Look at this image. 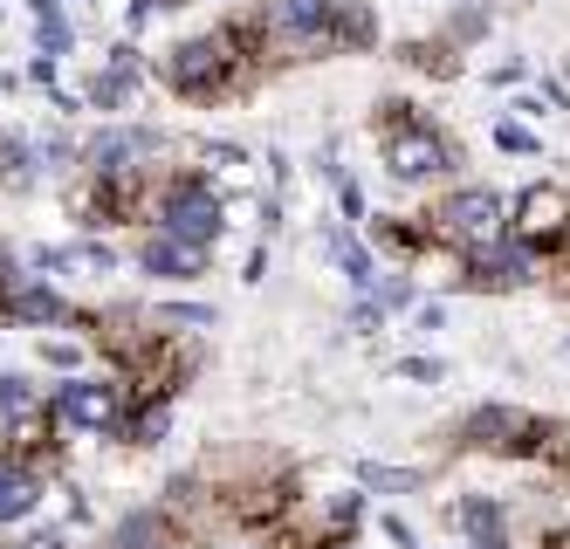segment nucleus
<instances>
[{"label": "nucleus", "mask_w": 570, "mask_h": 549, "mask_svg": "<svg viewBox=\"0 0 570 549\" xmlns=\"http://www.w3.org/2000/svg\"><path fill=\"white\" fill-rule=\"evenodd\" d=\"M151 76L166 82L179 104H234V97H248L255 82L268 76L262 69V28H255V14L240 8V14L214 21L207 35L173 41V49L151 62Z\"/></svg>", "instance_id": "1"}, {"label": "nucleus", "mask_w": 570, "mask_h": 549, "mask_svg": "<svg viewBox=\"0 0 570 549\" xmlns=\"http://www.w3.org/2000/svg\"><path fill=\"white\" fill-rule=\"evenodd\" d=\"M372 131H379V158H385V173H392L399 186H433V179H454L461 151L446 145V131H433V124L420 117V104H405V97H379Z\"/></svg>", "instance_id": "2"}, {"label": "nucleus", "mask_w": 570, "mask_h": 549, "mask_svg": "<svg viewBox=\"0 0 570 549\" xmlns=\"http://www.w3.org/2000/svg\"><path fill=\"white\" fill-rule=\"evenodd\" d=\"M248 14L262 28V69L337 56V0H248Z\"/></svg>", "instance_id": "3"}, {"label": "nucleus", "mask_w": 570, "mask_h": 549, "mask_svg": "<svg viewBox=\"0 0 570 549\" xmlns=\"http://www.w3.org/2000/svg\"><path fill=\"white\" fill-rule=\"evenodd\" d=\"M151 227L173 234V241H193V247H220L227 234V199L193 173V165H173L151 193Z\"/></svg>", "instance_id": "4"}, {"label": "nucleus", "mask_w": 570, "mask_h": 549, "mask_svg": "<svg viewBox=\"0 0 570 549\" xmlns=\"http://www.w3.org/2000/svg\"><path fill=\"white\" fill-rule=\"evenodd\" d=\"M49 412L62 433H90V440H117V427H125V378L117 371H76V378H56L49 385Z\"/></svg>", "instance_id": "5"}, {"label": "nucleus", "mask_w": 570, "mask_h": 549, "mask_svg": "<svg viewBox=\"0 0 570 549\" xmlns=\"http://www.w3.org/2000/svg\"><path fill=\"white\" fill-rule=\"evenodd\" d=\"M543 440L550 419H537L529 405H474L454 427L461 453H495V460H543Z\"/></svg>", "instance_id": "6"}, {"label": "nucleus", "mask_w": 570, "mask_h": 549, "mask_svg": "<svg viewBox=\"0 0 570 549\" xmlns=\"http://www.w3.org/2000/svg\"><path fill=\"white\" fill-rule=\"evenodd\" d=\"M426 227H433L440 247L474 255V247H488V241L509 234V199H502L495 186H454V193H446L433 214H426Z\"/></svg>", "instance_id": "7"}, {"label": "nucleus", "mask_w": 570, "mask_h": 549, "mask_svg": "<svg viewBox=\"0 0 570 549\" xmlns=\"http://www.w3.org/2000/svg\"><path fill=\"white\" fill-rule=\"evenodd\" d=\"M543 275V255L529 241L502 234V241H488L474 247V255H461V288H481V295H509V288H529Z\"/></svg>", "instance_id": "8"}, {"label": "nucleus", "mask_w": 570, "mask_h": 549, "mask_svg": "<svg viewBox=\"0 0 570 549\" xmlns=\"http://www.w3.org/2000/svg\"><path fill=\"white\" fill-rule=\"evenodd\" d=\"M0 323H21V330H76L83 336L90 330V310H76L69 295L56 288V282H42V275H28V282H14L8 295H0Z\"/></svg>", "instance_id": "9"}, {"label": "nucleus", "mask_w": 570, "mask_h": 549, "mask_svg": "<svg viewBox=\"0 0 570 549\" xmlns=\"http://www.w3.org/2000/svg\"><path fill=\"white\" fill-rule=\"evenodd\" d=\"M509 234L515 241H529L537 255H550V247H563L570 241V193L563 186H522L515 193V206H509Z\"/></svg>", "instance_id": "10"}, {"label": "nucleus", "mask_w": 570, "mask_h": 549, "mask_svg": "<svg viewBox=\"0 0 570 549\" xmlns=\"http://www.w3.org/2000/svg\"><path fill=\"white\" fill-rule=\"evenodd\" d=\"M138 90H145V56H138V41L125 35V41H110L104 62H97V76L83 82V110L117 117V110H131V97H138Z\"/></svg>", "instance_id": "11"}, {"label": "nucleus", "mask_w": 570, "mask_h": 549, "mask_svg": "<svg viewBox=\"0 0 570 549\" xmlns=\"http://www.w3.org/2000/svg\"><path fill=\"white\" fill-rule=\"evenodd\" d=\"M28 275L42 282H62V275H83V282H110L117 275V247H104L97 234L90 241H69V247H28Z\"/></svg>", "instance_id": "12"}, {"label": "nucleus", "mask_w": 570, "mask_h": 549, "mask_svg": "<svg viewBox=\"0 0 570 549\" xmlns=\"http://www.w3.org/2000/svg\"><path fill=\"white\" fill-rule=\"evenodd\" d=\"M207 268H214V247H193V241H173V234L145 227V241H138V275H151V282H199Z\"/></svg>", "instance_id": "13"}, {"label": "nucleus", "mask_w": 570, "mask_h": 549, "mask_svg": "<svg viewBox=\"0 0 570 549\" xmlns=\"http://www.w3.org/2000/svg\"><path fill=\"white\" fill-rule=\"evenodd\" d=\"M454 529L468 536V549H509V509L495 494H461L454 501Z\"/></svg>", "instance_id": "14"}, {"label": "nucleus", "mask_w": 570, "mask_h": 549, "mask_svg": "<svg viewBox=\"0 0 570 549\" xmlns=\"http://www.w3.org/2000/svg\"><path fill=\"white\" fill-rule=\"evenodd\" d=\"M364 227H372V247H379V255H399L405 268H413V262L426 255V247H433V227H426V214H420V220H405V214H372Z\"/></svg>", "instance_id": "15"}, {"label": "nucleus", "mask_w": 570, "mask_h": 549, "mask_svg": "<svg viewBox=\"0 0 570 549\" xmlns=\"http://www.w3.org/2000/svg\"><path fill=\"white\" fill-rule=\"evenodd\" d=\"M49 173H42V151H35L28 131H8L0 138V193H35Z\"/></svg>", "instance_id": "16"}, {"label": "nucleus", "mask_w": 570, "mask_h": 549, "mask_svg": "<svg viewBox=\"0 0 570 549\" xmlns=\"http://www.w3.org/2000/svg\"><path fill=\"white\" fill-rule=\"evenodd\" d=\"M35 357H42V371H56V378H76V371H83V357H90V336H76V330H49L42 344H35Z\"/></svg>", "instance_id": "17"}, {"label": "nucleus", "mask_w": 570, "mask_h": 549, "mask_svg": "<svg viewBox=\"0 0 570 549\" xmlns=\"http://www.w3.org/2000/svg\"><path fill=\"white\" fill-rule=\"evenodd\" d=\"M331 262L351 275V288H364V295H372V282H379V262H372V247H364L351 227H337V234H331Z\"/></svg>", "instance_id": "18"}, {"label": "nucleus", "mask_w": 570, "mask_h": 549, "mask_svg": "<svg viewBox=\"0 0 570 549\" xmlns=\"http://www.w3.org/2000/svg\"><path fill=\"white\" fill-rule=\"evenodd\" d=\"M166 433H173V405H131L125 427H117L125 447H166Z\"/></svg>", "instance_id": "19"}, {"label": "nucleus", "mask_w": 570, "mask_h": 549, "mask_svg": "<svg viewBox=\"0 0 570 549\" xmlns=\"http://www.w3.org/2000/svg\"><path fill=\"white\" fill-rule=\"evenodd\" d=\"M399 62H413L420 76H461V56H454V41H405V49H399Z\"/></svg>", "instance_id": "20"}, {"label": "nucleus", "mask_w": 570, "mask_h": 549, "mask_svg": "<svg viewBox=\"0 0 570 549\" xmlns=\"http://www.w3.org/2000/svg\"><path fill=\"white\" fill-rule=\"evenodd\" d=\"M69 49H76V28H69V14H42V21H35V56L69 62Z\"/></svg>", "instance_id": "21"}, {"label": "nucleus", "mask_w": 570, "mask_h": 549, "mask_svg": "<svg viewBox=\"0 0 570 549\" xmlns=\"http://www.w3.org/2000/svg\"><path fill=\"white\" fill-rule=\"evenodd\" d=\"M357 488H372V494H420V474L413 468H379V460H364Z\"/></svg>", "instance_id": "22"}, {"label": "nucleus", "mask_w": 570, "mask_h": 549, "mask_svg": "<svg viewBox=\"0 0 570 549\" xmlns=\"http://www.w3.org/2000/svg\"><path fill=\"white\" fill-rule=\"evenodd\" d=\"M372 303H379L385 316H392V310H413V303H420V282H413V275H405V268H399V275H385V282H372Z\"/></svg>", "instance_id": "23"}, {"label": "nucleus", "mask_w": 570, "mask_h": 549, "mask_svg": "<svg viewBox=\"0 0 570 549\" xmlns=\"http://www.w3.org/2000/svg\"><path fill=\"white\" fill-rule=\"evenodd\" d=\"M392 378H405V385H440L446 364H440V357H399V364H392Z\"/></svg>", "instance_id": "24"}, {"label": "nucleus", "mask_w": 570, "mask_h": 549, "mask_svg": "<svg viewBox=\"0 0 570 549\" xmlns=\"http://www.w3.org/2000/svg\"><path fill=\"white\" fill-rule=\"evenodd\" d=\"M495 145H502V151H515V158H537V131H522L515 117H502V124H495Z\"/></svg>", "instance_id": "25"}, {"label": "nucleus", "mask_w": 570, "mask_h": 549, "mask_svg": "<svg viewBox=\"0 0 570 549\" xmlns=\"http://www.w3.org/2000/svg\"><path fill=\"white\" fill-rule=\"evenodd\" d=\"M351 330H357V336H379V330H385V310L372 303V295H364V303L351 310Z\"/></svg>", "instance_id": "26"}, {"label": "nucleus", "mask_w": 570, "mask_h": 549, "mask_svg": "<svg viewBox=\"0 0 570 549\" xmlns=\"http://www.w3.org/2000/svg\"><path fill=\"white\" fill-rule=\"evenodd\" d=\"M337 206H344V220L357 227V220H372L364 214V193H357V179H337Z\"/></svg>", "instance_id": "27"}, {"label": "nucleus", "mask_w": 570, "mask_h": 549, "mask_svg": "<svg viewBox=\"0 0 570 549\" xmlns=\"http://www.w3.org/2000/svg\"><path fill=\"white\" fill-rule=\"evenodd\" d=\"M543 460H557V468H570V427H550V440H543Z\"/></svg>", "instance_id": "28"}, {"label": "nucleus", "mask_w": 570, "mask_h": 549, "mask_svg": "<svg viewBox=\"0 0 570 549\" xmlns=\"http://www.w3.org/2000/svg\"><path fill=\"white\" fill-rule=\"evenodd\" d=\"M385 536H392L399 549H420V536H413V522H405V516H385Z\"/></svg>", "instance_id": "29"}, {"label": "nucleus", "mask_w": 570, "mask_h": 549, "mask_svg": "<svg viewBox=\"0 0 570 549\" xmlns=\"http://www.w3.org/2000/svg\"><path fill=\"white\" fill-rule=\"evenodd\" d=\"M420 330H446V310L440 303H420Z\"/></svg>", "instance_id": "30"}, {"label": "nucleus", "mask_w": 570, "mask_h": 549, "mask_svg": "<svg viewBox=\"0 0 570 549\" xmlns=\"http://www.w3.org/2000/svg\"><path fill=\"white\" fill-rule=\"evenodd\" d=\"M28 14L42 21V14H62V0H28Z\"/></svg>", "instance_id": "31"}]
</instances>
